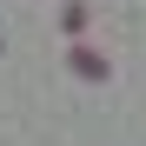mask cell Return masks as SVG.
Masks as SVG:
<instances>
[{
	"label": "cell",
	"mask_w": 146,
	"mask_h": 146,
	"mask_svg": "<svg viewBox=\"0 0 146 146\" xmlns=\"http://www.w3.org/2000/svg\"><path fill=\"white\" fill-rule=\"evenodd\" d=\"M73 66H80L86 80H106V53L100 46H73Z\"/></svg>",
	"instance_id": "cell-1"
}]
</instances>
